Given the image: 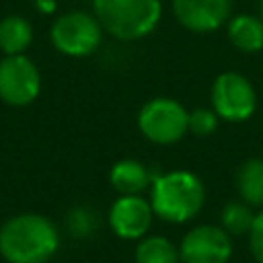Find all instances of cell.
<instances>
[{
    "label": "cell",
    "instance_id": "obj_17",
    "mask_svg": "<svg viewBox=\"0 0 263 263\" xmlns=\"http://www.w3.org/2000/svg\"><path fill=\"white\" fill-rule=\"evenodd\" d=\"M99 216L86 208V205H78L74 210L68 212L66 216V226H68V232L76 238H88L92 236L97 230H99Z\"/></svg>",
    "mask_w": 263,
    "mask_h": 263
},
{
    "label": "cell",
    "instance_id": "obj_2",
    "mask_svg": "<svg viewBox=\"0 0 263 263\" xmlns=\"http://www.w3.org/2000/svg\"><path fill=\"white\" fill-rule=\"evenodd\" d=\"M148 193L154 216L166 224H187L205 205V185L187 168L154 175Z\"/></svg>",
    "mask_w": 263,
    "mask_h": 263
},
{
    "label": "cell",
    "instance_id": "obj_6",
    "mask_svg": "<svg viewBox=\"0 0 263 263\" xmlns=\"http://www.w3.org/2000/svg\"><path fill=\"white\" fill-rule=\"evenodd\" d=\"M210 107L216 111L220 121L242 123L251 119L257 109V90L245 74L234 70L222 72L212 82Z\"/></svg>",
    "mask_w": 263,
    "mask_h": 263
},
{
    "label": "cell",
    "instance_id": "obj_4",
    "mask_svg": "<svg viewBox=\"0 0 263 263\" xmlns=\"http://www.w3.org/2000/svg\"><path fill=\"white\" fill-rule=\"evenodd\" d=\"M136 123L150 144L173 146L189 134V111L177 99L154 97L140 107Z\"/></svg>",
    "mask_w": 263,
    "mask_h": 263
},
{
    "label": "cell",
    "instance_id": "obj_18",
    "mask_svg": "<svg viewBox=\"0 0 263 263\" xmlns=\"http://www.w3.org/2000/svg\"><path fill=\"white\" fill-rule=\"evenodd\" d=\"M220 125V117L212 107H195L189 111V134L197 138L212 136Z\"/></svg>",
    "mask_w": 263,
    "mask_h": 263
},
{
    "label": "cell",
    "instance_id": "obj_5",
    "mask_svg": "<svg viewBox=\"0 0 263 263\" xmlns=\"http://www.w3.org/2000/svg\"><path fill=\"white\" fill-rule=\"evenodd\" d=\"M103 27L92 12L70 10L60 14L49 29L51 45L68 58H88L103 43Z\"/></svg>",
    "mask_w": 263,
    "mask_h": 263
},
{
    "label": "cell",
    "instance_id": "obj_11",
    "mask_svg": "<svg viewBox=\"0 0 263 263\" xmlns=\"http://www.w3.org/2000/svg\"><path fill=\"white\" fill-rule=\"evenodd\" d=\"M152 179L154 173L136 158H121L109 171V183L119 195H144Z\"/></svg>",
    "mask_w": 263,
    "mask_h": 263
},
{
    "label": "cell",
    "instance_id": "obj_19",
    "mask_svg": "<svg viewBox=\"0 0 263 263\" xmlns=\"http://www.w3.org/2000/svg\"><path fill=\"white\" fill-rule=\"evenodd\" d=\"M247 242H249V251H251L255 263H263V208H261V212L255 214L253 226L247 234Z\"/></svg>",
    "mask_w": 263,
    "mask_h": 263
},
{
    "label": "cell",
    "instance_id": "obj_10",
    "mask_svg": "<svg viewBox=\"0 0 263 263\" xmlns=\"http://www.w3.org/2000/svg\"><path fill=\"white\" fill-rule=\"evenodd\" d=\"M177 23L191 33H214L232 16V0H171Z\"/></svg>",
    "mask_w": 263,
    "mask_h": 263
},
{
    "label": "cell",
    "instance_id": "obj_14",
    "mask_svg": "<svg viewBox=\"0 0 263 263\" xmlns=\"http://www.w3.org/2000/svg\"><path fill=\"white\" fill-rule=\"evenodd\" d=\"M134 263H181L179 245L162 234H146L136 240Z\"/></svg>",
    "mask_w": 263,
    "mask_h": 263
},
{
    "label": "cell",
    "instance_id": "obj_16",
    "mask_svg": "<svg viewBox=\"0 0 263 263\" xmlns=\"http://www.w3.org/2000/svg\"><path fill=\"white\" fill-rule=\"evenodd\" d=\"M255 220V208L245 203L242 199H230L222 205L220 212V226L232 236H247Z\"/></svg>",
    "mask_w": 263,
    "mask_h": 263
},
{
    "label": "cell",
    "instance_id": "obj_1",
    "mask_svg": "<svg viewBox=\"0 0 263 263\" xmlns=\"http://www.w3.org/2000/svg\"><path fill=\"white\" fill-rule=\"evenodd\" d=\"M60 249L58 226L41 214H16L0 226V255L8 263H47Z\"/></svg>",
    "mask_w": 263,
    "mask_h": 263
},
{
    "label": "cell",
    "instance_id": "obj_21",
    "mask_svg": "<svg viewBox=\"0 0 263 263\" xmlns=\"http://www.w3.org/2000/svg\"><path fill=\"white\" fill-rule=\"evenodd\" d=\"M259 16H261V21H263V0H259Z\"/></svg>",
    "mask_w": 263,
    "mask_h": 263
},
{
    "label": "cell",
    "instance_id": "obj_15",
    "mask_svg": "<svg viewBox=\"0 0 263 263\" xmlns=\"http://www.w3.org/2000/svg\"><path fill=\"white\" fill-rule=\"evenodd\" d=\"M33 41V27L21 14H8L0 21V49L4 55L25 53Z\"/></svg>",
    "mask_w": 263,
    "mask_h": 263
},
{
    "label": "cell",
    "instance_id": "obj_9",
    "mask_svg": "<svg viewBox=\"0 0 263 263\" xmlns=\"http://www.w3.org/2000/svg\"><path fill=\"white\" fill-rule=\"evenodd\" d=\"M154 210L144 195H119L113 199L107 212V224L111 232L121 240H140L146 236L154 222Z\"/></svg>",
    "mask_w": 263,
    "mask_h": 263
},
{
    "label": "cell",
    "instance_id": "obj_12",
    "mask_svg": "<svg viewBox=\"0 0 263 263\" xmlns=\"http://www.w3.org/2000/svg\"><path fill=\"white\" fill-rule=\"evenodd\" d=\"M226 35L232 47L242 53H257L263 49V21L259 14H232L226 23Z\"/></svg>",
    "mask_w": 263,
    "mask_h": 263
},
{
    "label": "cell",
    "instance_id": "obj_20",
    "mask_svg": "<svg viewBox=\"0 0 263 263\" xmlns=\"http://www.w3.org/2000/svg\"><path fill=\"white\" fill-rule=\"evenodd\" d=\"M37 8L43 10V12H53L55 10V2L53 0H35Z\"/></svg>",
    "mask_w": 263,
    "mask_h": 263
},
{
    "label": "cell",
    "instance_id": "obj_13",
    "mask_svg": "<svg viewBox=\"0 0 263 263\" xmlns=\"http://www.w3.org/2000/svg\"><path fill=\"white\" fill-rule=\"evenodd\" d=\"M236 191L238 199L251 208H263V158L251 156L240 162L236 171Z\"/></svg>",
    "mask_w": 263,
    "mask_h": 263
},
{
    "label": "cell",
    "instance_id": "obj_3",
    "mask_svg": "<svg viewBox=\"0 0 263 263\" xmlns=\"http://www.w3.org/2000/svg\"><path fill=\"white\" fill-rule=\"evenodd\" d=\"M103 31L117 41H140L156 31L162 0H90Z\"/></svg>",
    "mask_w": 263,
    "mask_h": 263
},
{
    "label": "cell",
    "instance_id": "obj_8",
    "mask_svg": "<svg viewBox=\"0 0 263 263\" xmlns=\"http://www.w3.org/2000/svg\"><path fill=\"white\" fill-rule=\"evenodd\" d=\"M232 253V236L220 224H195L179 242L181 263H228Z\"/></svg>",
    "mask_w": 263,
    "mask_h": 263
},
{
    "label": "cell",
    "instance_id": "obj_7",
    "mask_svg": "<svg viewBox=\"0 0 263 263\" xmlns=\"http://www.w3.org/2000/svg\"><path fill=\"white\" fill-rule=\"evenodd\" d=\"M41 92V74L37 64L25 53L4 55L0 60V101L8 107H27Z\"/></svg>",
    "mask_w": 263,
    "mask_h": 263
}]
</instances>
